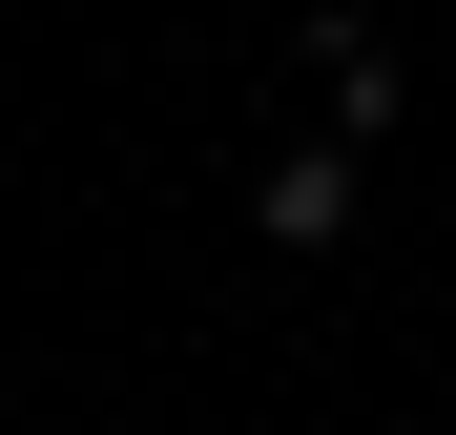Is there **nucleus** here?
Wrapping results in <instances>:
<instances>
[{"label": "nucleus", "mask_w": 456, "mask_h": 435, "mask_svg": "<svg viewBox=\"0 0 456 435\" xmlns=\"http://www.w3.org/2000/svg\"><path fill=\"white\" fill-rule=\"evenodd\" d=\"M249 229H270V249H353V166H332V145H290V166L249 187Z\"/></svg>", "instance_id": "nucleus-1"}, {"label": "nucleus", "mask_w": 456, "mask_h": 435, "mask_svg": "<svg viewBox=\"0 0 456 435\" xmlns=\"http://www.w3.org/2000/svg\"><path fill=\"white\" fill-rule=\"evenodd\" d=\"M290 62H312V84H332V125H353V145H373V125H395V42H373V21H353V0H332V21H312V42H290Z\"/></svg>", "instance_id": "nucleus-2"}]
</instances>
